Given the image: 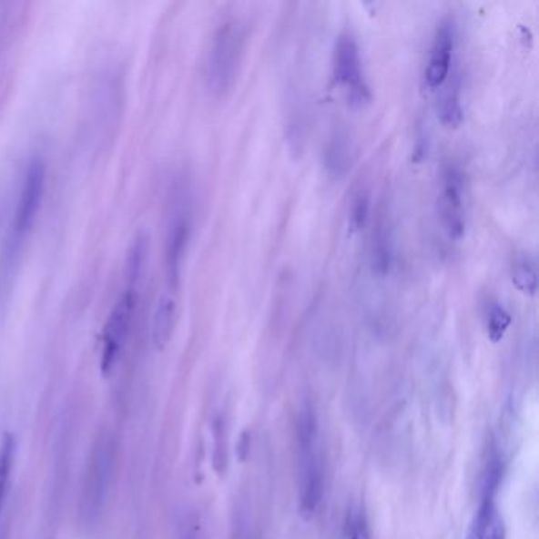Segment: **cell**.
Wrapping results in <instances>:
<instances>
[{
  "instance_id": "cell-1",
  "label": "cell",
  "mask_w": 539,
  "mask_h": 539,
  "mask_svg": "<svg viewBox=\"0 0 539 539\" xmlns=\"http://www.w3.org/2000/svg\"><path fill=\"white\" fill-rule=\"evenodd\" d=\"M46 186V165L40 156H32L25 167V176L19 187L18 199L13 210L12 223L6 236L5 249L0 264V290L12 280L13 270L18 264L25 238L36 223L42 208Z\"/></svg>"
},
{
  "instance_id": "cell-2",
  "label": "cell",
  "mask_w": 539,
  "mask_h": 539,
  "mask_svg": "<svg viewBox=\"0 0 539 539\" xmlns=\"http://www.w3.org/2000/svg\"><path fill=\"white\" fill-rule=\"evenodd\" d=\"M296 446L300 465V514L312 521L323 502L324 472L321 440L312 408L300 412L296 424Z\"/></svg>"
},
{
  "instance_id": "cell-3",
  "label": "cell",
  "mask_w": 539,
  "mask_h": 539,
  "mask_svg": "<svg viewBox=\"0 0 539 539\" xmlns=\"http://www.w3.org/2000/svg\"><path fill=\"white\" fill-rule=\"evenodd\" d=\"M116 465V444L108 432L102 431L94 440L79 492V521L85 527H94L102 519Z\"/></svg>"
},
{
  "instance_id": "cell-4",
  "label": "cell",
  "mask_w": 539,
  "mask_h": 539,
  "mask_svg": "<svg viewBox=\"0 0 539 539\" xmlns=\"http://www.w3.org/2000/svg\"><path fill=\"white\" fill-rule=\"evenodd\" d=\"M244 45L246 36L239 21L227 19L217 25L206 56V85L212 94L225 96L233 87L244 56Z\"/></svg>"
},
{
  "instance_id": "cell-5",
  "label": "cell",
  "mask_w": 539,
  "mask_h": 539,
  "mask_svg": "<svg viewBox=\"0 0 539 539\" xmlns=\"http://www.w3.org/2000/svg\"><path fill=\"white\" fill-rule=\"evenodd\" d=\"M138 300V282L127 280L117 300L109 310L107 323L103 328L102 356H100V371L103 375H109L117 366L120 356L124 353L127 339L132 330L133 317Z\"/></svg>"
},
{
  "instance_id": "cell-6",
  "label": "cell",
  "mask_w": 539,
  "mask_h": 539,
  "mask_svg": "<svg viewBox=\"0 0 539 539\" xmlns=\"http://www.w3.org/2000/svg\"><path fill=\"white\" fill-rule=\"evenodd\" d=\"M334 78L339 87L345 92L348 103L354 108H362L371 102V87L364 75L360 46L356 38L348 32L337 38Z\"/></svg>"
},
{
  "instance_id": "cell-7",
  "label": "cell",
  "mask_w": 539,
  "mask_h": 539,
  "mask_svg": "<svg viewBox=\"0 0 539 539\" xmlns=\"http://www.w3.org/2000/svg\"><path fill=\"white\" fill-rule=\"evenodd\" d=\"M502 474H503L502 459L498 454H492L485 465L483 495H481L480 508L474 517L470 539H506L503 514L500 513L497 503Z\"/></svg>"
},
{
  "instance_id": "cell-8",
  "label": "cell",
  "mask_w": 539,
  "mask_h": 539,
  "mask_svg": "<svg viewBox=\"0 0 539 539\" xmlns=\"http://www.w3.org/2000/svg\"><path fill=\"white\" fill-rule=\"evenodd\" d=\"M438 209L443 229L448 238L461 240L465 234V208H463V184L459 169L448 165L442 174V190L438 197Z\"/></svg>"
},
{
  "instance_id": "cell-9",
  "label": "cell",
  "mask_w": 539,
  "mask_h": 539,
  "mask_svg": "<svg viewBox=\"0 0 539 539\" xmlns=\"http://www.w3.org/2000/svg\"><path fill=\"white\" fill-rule=\"evenodd\" d=\"M192 223L190 214L184 208L174 212L173 219L169 222L168 236H167V249H165V270H167V282L168 290L178 291L180 280V270L182 261L186 257L187 246L190 239Z\"/></svg>"
},
{
  "instance_id": "cell-10",
  "label": "cell",
  "mask_w": 539,
  "mask_h": 539,
  "mask_svg": "<svg viewBox=\"0 0 539 539\" xmlns=\"http://www.w3.org/2000/svg\"><path fill=\"white\" fill-rule=\"evenodd\" d=\"M454 25L451 19H444L438 25L433 43H432L431 56L427 62L424 79L429 89H440L450 78L454 55Z\"/></svg>"
},
{
  "instance_id": "cell-11",
  "label": "cell",
  "mask_w": 539,
  "mask_h": 539,
  "mask_svg": "<svg viewBox=\"0 0 539 539\" xmlns=\"http://www.w3.org/2000/svg\"><path fill=\"white\" fill-rule=\"evenodd\" d=\"M176 320H178L176 291L167 288L157 300L156 310L150 323V341L157 350H163L168 345L176 328Z\"/></svg>"
},
{
  "instance_id": "cell-12",
  "label": "cell",
  "mask_w": 539,
  "mask_h": 539,
  "mask_svg": "<svg viewBox=\"0 0 539 539\" xmlns=\"http://www.w3.org/2000/svg\"><path fill=\"white\" fill-rule=\"evenodd\" d=\"M324 162L328 171L336 178H341L348 173L353 163V152L348 135L341 132L334 133L324 150Z\"/></svg>"
},
{
  "instance_id": "cell-13",
  "label": "cell",
  "mask_w": 539,
  "mask_h": 539,
  "mask_svg": "<svg viewBox=\"0 0 539 539\" xmlns=\"http://www.w3.org/2000/svg\"><path fill=\"white\" fill-rule=\"evenodd\" d=\"M371 270L377 276L384 277L390 274L391 264H392V247H391L388 227L381 220L378 222L371 238Z\"/></svg>"
},
{
  "instance_id": "cell-14",
  "label": "cell",
  "mask_w": 539,
  "mask_h": 539,
  "mask_svg": "<svg viewBox=\"0 0 539 539\" xmlns=\"http://www.w3.org/2000/svg\"><path fill=\"white\" fill-rule=\"evenodd\" d=\"M450 83L446 81V89L443 90L442 96V105H440V117L444 126L455 127L459 126L462 120V105H461V78L459 75H454L451 78ZM443 85V86H444Z\"/></svg>"
},
{
  "instance_id": "cell-15",
  "label": "cell",
  "mask_w": 539,
  "mask_h": 539,
  "mask_svg": "<svg viewBox=\"0 0 539 539\" xmlns=\"http://www.w3.org/2000/svg\"><path fill=\"white\" fill-rule=\"evenodd\" d=\"M513 283L515 288L524 294L534 296L538 291V274H536V264L534 259L528 255H521L513 263Z\"/></svg>"
},
{
  "instance_id": "cell-16",
  "label": "cell",
  "mask_w": 539,
  "mask_h": 539,
  "mask_svg": "<svg viewBox=\"0 0 539 539\" xmlns=\"http://www.w3.org/2000/svg\"><path fill=\"white\" fill-rule=\"evenodd\" d=\"M15 450L16 443L15 438L10 433H6L2 443H0V514L5 504L6 493H8V485L12 480L13 463H15Z\"/></svg>"
},
{
  "instance_id": "cell-17",
  "label": "cell",
  "mask_w": 539,
  "mask_h": 539,
  "mask_svg": "<svg viewBox=\"0 0 539 539\" xmlns=\"http://www.w3.org/2000/svg\"><path fill=\"white\" fill-rule=\"evenodd\" d=\"M511 321L510 312L500 302H491V306H487L485 330L492 341L497 343L503 339L506 331L510 330Z\"/></svg>"
},
{
  "instance_id": "cell-18",
  "label": "cell",
  "mask_w": 539,
  "mask_h": 539,
  "mask_svg": "<svg viewBox=\"0 0 539 539\" xmlns=\"http://www.w3.org/2000/svg\"><path fill=\"white\" fill-rule=\"evenodd\" d=\"M371 214V195L366 188H361L360 192L354 195L351 210H350V225L353 231H361L366 227Z\"/></svg>"
},
{
  "instance_id": "cell-19",
  "label": "cell",
  "mask_w": 539,
  "mask_h": 539,
  "mask_svg": "<svg viewBox=\"0 0 539 539\" xmlns=\"http://www.w3.org/2000/svg\"><path fill=\"white\" fill-rule=\"evenodd\" d=\"M214 433H216V454H214L216 470L219 473H225L228 463L227 427H225V421L222 418L216 421Z\"/></svg>"
},
{
  "instance_id": "cell-20",
  "label": "cell",
  "mask_w": 539,
  "mask_h": 539,
  "mask_svg": "<svg viewBox=\"0 0 539 539\" xmlns=\"http://www.w3.org/2000/svg\"><path fill=\"white\" fill-rule=\"evenodd\" d=\"M347 539H371V530L367 525L366 515L361 511L348 515Z\"/></svg>"
},
{
  "instance_id": "cell-21",
  "label": "cell",
  "mask_w": 539,
  "mask_h": 539,
  "mask_svg": "<svg viewBox=\"0 0 539 539\" xmlns=\"http://www.w3.org/2000/svg\"><path fill=\"white\" fill-rule=\"evenodd\" d=\"M242 539H252V538H250V536H249V534H246V536H244V538H242Z\"/></svg>"
}]
</instances>
